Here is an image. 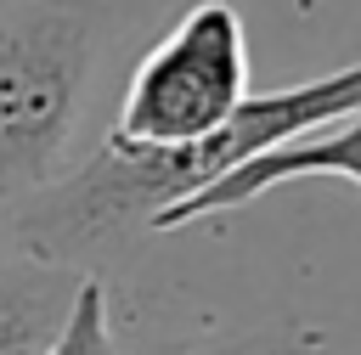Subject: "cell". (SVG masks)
<instances>
[{"mask_svg":"<svg viewBox=\"0 0 361 355\" xmlns=\"http://www.w3.org/2000/svg\"><path fill=\"white\" fill-rule=\"evenodd\" d=\"M197 355H299V349H271L265 338H237V344H220V349H197Z\"/></svg>","mask_w":361,"mask_h":355,"instance_id":"52a82bcc","label":"cell"},{"mask_svg":"<svg viewBox=\"0 0 361 355\" xmlns=\"http://www.w3.org/2000/svg\"><path fill=\"white\" fill-rule=\"evenodd\" d=\"M361 107V62L333 68L322 79L248 96L220 130H209L192 147H113L102 141L85 163L62 169L51 186H39L28 203H17V248L45 265H68L79 276H96L118 254H130L135 237H147L169 208L192 203L248 158L310 135L322 124H338Z\"/></svg>","mask_w":361,"mask_h":355,"instance_id":"6da1fadb","label":"cell"},{"mask_svg":"<svg viewBox=\"0 0 361 355\" xmlns=\"http://www.w3.org/2000/svg\"><path fill=\"white\" fill-rule=\"evenodd\" d=\"M248 101V34L237 6L197 0L180 23L135 62L118 118L107 130L113 147H192L220 130Z\"/></svg>","mask_w":361,"mask_h":355,"instance_id":"3957f363","label":"cell"},{"mask_svg":"<svg viewBox=\"0 0 361 355\" xmlns=\"http://www.w3.org/2000/svg\"><path fill=\"white\" fill-rule=\"evenodd\" d=\"M45 355H118L102 276H85V282H79L73 310H68V321H62V332H56V344H51Z\"/></svg>","mask_w":361,"mask_h":355,"instance_id":"8992f818","label":"cell"},{"mask_svg":"<svg viewBox=\"0 0 361 355\" xmlns=\"http://www.w3.org/2000/svg\"><path fill=\"white\" fill-rule=\"evenodd\" d=\"M96 56V0H17L0 11V203H28L62 175Z\"/></svg>","mask_w":361,"mask_h":355,"instance_id":"7a4b0ae2","label":"cell"},{"mask_svg":"<svg viewBox=\"0 0 361 355\" xmlns=\"http://www.w3.org/2000/svg\"><path fill=\"white\" fill-rule=\"evenodd\" d=\"M310 175H333V180H350L361 186V107L350 118H338L333 130H310V135H293L259 158H248L243 169H231L226 180H214L209 192H197L192 203L169 208L152 231H180V225H197V220H214L226 208H243L254 197H265L271 186H288V180H310Z\"/></svg>","mask_w":361,"mask_h":355,"instance_id":"277c9868","label":"cell"},{"mask_svg":"<svg viewBox=\"0 0 361 355\" xmlns=\"http://www.w3.org/2000/svg\"><path fill=\"white\" fill-rule=\"evenodd\" d=\"M79 270L45 259H6L0 265V355H45L73 310Z\"/></svg>","mask_w":361,"mask_h":355,"instance_id":"5b68a950","label":"cell"}]
</instances>
